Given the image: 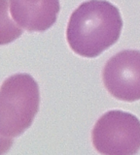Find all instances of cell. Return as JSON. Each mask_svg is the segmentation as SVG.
<instances>
[{
  "label": "cell",
  "mask_w": 140,
  "mask_h": 155,
  "mask_svg": "<svg viewBox=\"0 0 140 155\" xmlns=\"http://www.w3.org/2000/svg\"><path fill=\"white\" fill-rule=\"evenodd\" d=\"M122 28L123 19L115 5L107 0H89L71 14L66 39L75 53L94 58L117 43Z\"/></svg>",
  "instance_id": "1"
},
{
  "label": "cell",
  "mask_w": 140,
  "mask_h": 155,
  "mask_svg": "<svg viewBox=\"0 0 140 155\" xmlns=\"http://www.w3.org/2000/svg\"><path fill=\"white\" fill-rule=\"evenodd\" d=\"M40 105L36 81L28 74H16L4 81L0 91V133L12 140L29 128Z\"/></svg>",
  "instance_id": "2"
},
{
  "label": "cell",
  "mask_w": 140,
  "mask_h": 155,
  "mask_svg": "<svg viewBox=\"0 0 140 155\" xmlns=\"http://www.w3.org/2000/svg\"><path fill=\"white\" fill-rule=\"evenodd\" d=\"M91 142L102 155H135L140 150V120L127 111L109 110L94 124Z\"/></svg>",
  "instance_id": "3"
},
{
  "label": "cell",
  "mask_w": 140,
  "mask_h": 155,
  "mask_svg": "<svg viewBox=\"0 0 140 155\" xmlns=\"http://www.w3.org/2000/svg\"><path fill=\"white\" fill-rule=\"evenodd\" d=\"M104 86L116 99L140 100V51L125 50L106 62L102 72Z\"/></svg>",
  "instance_id": "4"
},
{
  "label": "cell",
  "mask_w": 140,
  "mask_h": 155,
  "mask_svg": "<svg viewBox=\"0 0 140 155\" xmlns=\"http://www.w3.org/2000/svg\"><path fill=\"white\" fill-rule=\"evenodd\" d=\"M12 21L28 32H43L56 21L60 0H7Z\"/></svg>",
  "instance_id": "5"
}]
</instances>
